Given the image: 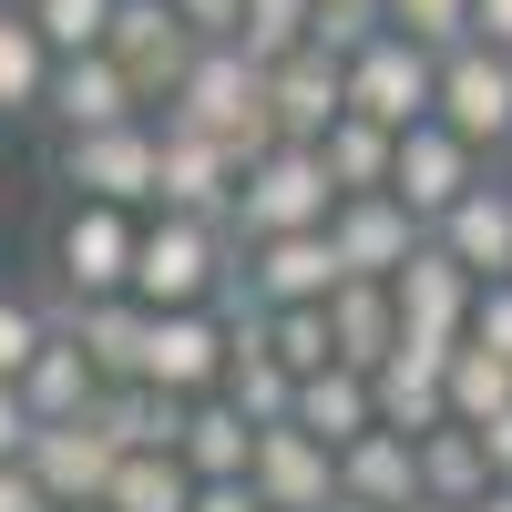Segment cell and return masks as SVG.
<instances>
[{
    "instance_id": "6da1fadb",
    "label": "cell",
    "mask_w": 512,
    "mask_h": 512,
    "mask_svg": "<svg viewBox=\"0 0 512 512\" xmlns=\"http://www.w3.org/2000/svg\"><path fill=\"white\" fill-rule=\"evenodd\" d=\"M226 277H236V226L226 216L144 205V236H134V297L144 308H216Z\"/></svg>"
},
{
    "instance_id": "7a4b0ae2",
    "label": "cell",
    "mask_w": 512,
    "mask_h": 512,
    "mask_svg": "<svg viewBox=\"0 0 512 512\" xmlns=\"http://www.w3.org/2000/svg\"><path fill=\"white\" fill-rule=\"evenodd\" d=\"M154 113H175V123H195V134H216L236 154L277 144V123H267V62H246L236 41H195V62L175 72V93H164Z\"/></svg>"
},
{
    "instance_id": "3957f363",
    "label": "cell",
    "mask_w": 512,
    "mask_h": 512,
    "mask_svg": "<svg viewBox=\"0 0 512 512\" xmlns=\"http://www.w3.org/2000/svg\"><path fill=\"white\" fill-rule=\"evenodd\" d=\"M134 236H144V205L72 195L52 216V236H41V287H52V297H113V287H134Z\"/></svg>"
},
{
    "instance_id": "277c9868",
    "label": "cell",
    "mask_w": 512,
    "mask_h": 512,
    "mask_svg": "<svg viewBox=\"0 0 512 512\" xmlns=\"http://www.w3.org/2000/svg\"><path fill=\"white\" fill-rule=\"evenodd\" d=\"M328 205H338L328 154L277 134V144H256V154L236 164V205H226V226H236V236H287V226H328Z\"/></svg>"
},
{
    "instance_id": "5b68a950",
    "label": "cell",
    "mask_w": 512,
    "mask_h": 512,
    "mask_svg": "<svg viewBox=\"0 0 512 512\" xmlns=\"http://www.w3.org/2000/svg\"><path fill=\"white\" fill-rule=\"evenodd\" d=\"M52 185L103 195V205H154V113L93 123V134H52Z\"/></svg>"
},
{
    "instance_id": "8992f818",
    "label": "cell",
    "mask_w": 512,
    "mask_h": 512,
    "mask_svg": "<svg viewBox=\"0 0 512 512\" xmlns=\"http://www.w3.org/2000/svg\"><path fill=\"white\" fill-rule=\"evenodd\" d=\"M431 113H441L472 154L512 164V52H492V41H451V52H441V93H431Z\"/></svg>"
},
{
    "instance_id": "52a82bcc",
    "label": "cell",
    "mask_w": 512,
    "mask_h": 512,
    "mask_svg": "<svg viewBox=\"0 0 512 512\" xmlns=\"http://www.w3.org/2000/svg\"><path fill=\"white\" fill-rule=\"evenodd\" d=\"M431 93H441V52H431V41H410V31H390V21H379L359 52H349V113L390 123V134L431 113Z\"/></svg>"
},
{
    "instance_id": "ba28073f",
    "label": "cell",
    "mask_w": 512,
    "mask_h": 512,
    "mask_svg": "<svg viewBox=\"0 0 512 512\" xmlns=\"http://www.w3.org/2000/svg\"><path fill=\"white\" fill-rule=\"evenodd\" d=\"M338 277V246L328 226H287V236H236V297H256V308H297V297H328Z\"/></svg>"
},
{
    "instance_id": "9c48e42d",
    "label": "cell",
    "mask_w": 512,
    "mask_h": 512,
    "mask_svg": "<svg viewBox=\"0 0 512 512\" xmlns=\"http://www.w3.org/2000/svg\"><path fill=\"white\" fill-rule=\"evenodd\" d=\"M482 164H492V154H472V144H461L441 113H420V123H400V154H390V195L410 205L420 226H431V216H451V205L482 185Z\"/></svg>"
},
{
    "instance_id": "30bf717a",
    "label": "cell",
    "mask_w": 512,
    "mask_h": 512,
    "mask_svg": "<svg viewBox=\"0 0 512 512\" xmlns=\"http://www.w3.org/2000/svg\"><path fill=\"white\" fill-rule=\"evenodd\" d=\"M236 164H246L236 144L154 113V205H175V216H226L236 205Z\"/></svg>"
},
{
    "instance_id": "8fae6325",
    "label": "cell",
    "mask_w": 512,
    "mask_h": 512,
    "mask_svg": "<svg viewBox=\"0 0 512 512\" xmlns=\"http://www.w3.org/2000/svg\"><path fill=\"white\" fill-rule=\"evenodd\" d=\"M472 267H461L451 246H431L420 236L410 246V267L390 277V297H400V338H420V349H461V338H472Z\"/></svg>"
},
{
    "instance_id": "7c38bea8",
    "label": "cell",
    "mask_w": 512,
    "mask_h": 512,
    "mask_svg": "<svg viewBox=\"0 0 512 512\" xmlns=\"http://www.w3.org/2000/svg\"><path fill=\"white\" fill-rule=\"evenodd\" d=\"M246 482H256V502H267V512H328V502H338V451L308 441L297 420H256Z\"/></svg>"
},
{
    "instance_id": "4fadbf2b",
    "label": "cell",
    "mask_w": 512,
    "mask_h": 512,
    "mask_svg": "<svg viewBox=\"0 0 512 512\" xmlns=\"http://www.w3.org/2000/svg\"><path fill=\"white\" fill-rule=\"evenodd\" d=\"M134 113H154V103L134 93V72H123L103 41H93V52H62V62H52L41 134H93V123H134Z\"/></svg>"
},
{
    "instance_id": "5bb4252c",
    "label": "cell",
    "mask_w": 512,
    "mask_h": 512,
    "mask_svg": "<svg viewBox=\"0 0 512 512\" xmlns=\"http://www.w3.org/2000/svg\"><path fill=\"white\" fill-rule=\"evenodd\" d=\"M226 308H154L144 318V379H154V390H216V379H226Z\"/></svg>"
},
{
    "instance_id": "9a60e30c",
    "label": "cell",
    "mask_w": 512,
    "mask_h": 512,
    "mask_svg": "<svg viewBox=\"0 0 512 512\" xmlns=\"http://www.w3.org/2000/svg\"><path fill=\"white\" fill-rule=\"evenodd\" d=\"M420 236H431V226H420L390 185H379V195H338V205H328V246H338V267H349V277H400Z\"/></svg>"
},
{
    "instance_id": "2e32d148",
    "label": "cell",
    "mask_w": 512,
    "mask_h": 512,
    "mask_svg": "<svg viewBox=\"0 0 512 512\" xmlns=\"http://www.w3.org/2000/svg\"><path fill=\"white\" fill-rule=\"evenodd\" d=\"M21 461L41 472V492H52V502H103L123 441L103 431V410H82V420H31V451H21Z\"/></svg>"
},
{
    "instance_id": "e0dca14e",
    "label": "cell",
    "mask_w": 512,
    "mask_h": 512,
    "mask_svg": "<svg viewBox=\"0 0 512 512\" xmlns=\"http://www.w3.org/2000/svg\"><path fill=\"white\" fill-rule=\"evenodd\" d=\"M338 113H349V62H338V52L297 41L287 62H267V123H277L287 144H318Z\"/></svg>"
},
{
    "instance_id": "ac0fdd59",
    "label": "cell",
    "mask_w": 512,
    "mask_h": 512,
    "mask_svg": "<svg viewBox=\"0 0 512 512\" xmlns=\"http://www.w3.org/2000/svg\"><path fill=\"white\" fill-rule=\"evenodd\" d=\"M103 52L134 72V93H144V103H164V93H175V72L195 62V31L175 21V0H113Z\"/></svg>"
},
{
    "instance_id": "d6986e66",
    "label": "cell",
    "mask_w": 512,
    "mask_h": 512,
    "mask_svg": "<svg viewBox=\"0 0 512 512\" xmlns=\"http://www.w3.org/2000/svg\"><path fill=\"white\" fill-rule=\"evenodd\" d=\"M431 246H451L472 277H512V164H482V185L431 216Z\"/></svg>"
},
{
    "instance_id": "ffe728a7",
    "label": "cell",
    "mask_w": 512,
    "mask_h": 512,
    "mask_svg": "<svg viewBox=\"0 0 512 512\" xmlns=\"http://www.w3.org/2000/svg\"><path fill=\"white\" fill-rule=\"evenodd\" d=\"M441 369H451V349H420V338H400V349L369 369V400H379V420H390V431H410V441L431 431V420H451Z\"/></svg>"
},
{
    "instance_id": "44dd1931",
    "label": "cell",
    "mask_w": 512,
    "mask_h": 512,
    "mask_svg": "<svg viewBox=\"0 0 512 512\" xmlns=\"http://www.w3.org/2000/svg\"><path fill=\"white\" fill-rule=\"evenodd\" d=\"M338 492H349V502H379V512H410V502H420V441L390 431V420H369V431L338 451Z\"/></svg>"
},
{
    "instance_id": "7402d4cb",
    "label": "cell",
    "mask_w": 512,
    "mask_h": 512,
    "mask_svg": "<svg viewBox=\"0 0 512 512\" xmlns=\"http://www.w3.org/2000/svg\"><path fill=\"white\" fill-rule=\"evenodd\" d=\"M390 349H400V297H390V277H338L328 287V359L379 369Z\"/></svg>"
},
{
    "instance_id": "603a6c76",
    "label": "cell",
    "mask_w": 512,
    "mask_h": 512,
    "mask_svg": "<svg viewBox=\"0 0 512 512\" xmlns=\"http://www.w3.org/2000/svg\"><path fill=\"white\" fill-rule=\"evenodd\" d=\"M287 420L308 441H328V451H349L369 420H379V400H369V369H349V359H328V369H308L297 379V400H287Z\"/></svg>"
},
{
    "instance_id": "cb8c5ba5",
    "label": "cell",
    "mask_w": 512,
    "mask_h": 512,
    "mask_svg": "<svg viewBox=\"0 0 512 512\" xmlns=\"http://www.w3.org/2000/svg\"><path fill=\"white\" fill-rule=\"evenodd\" d=\"M21 400H31V420H82L103 400V369H93V349H82L72 328H52L31 349V369H21Z\"/></svg>"
},
{
    "instance_id": "d4e9b609",
    "label": "cell",
    "mask_w": 512,
    "mask_h": 512,
    "mask_svg": "<svg viewBox=\"0 0 512 512\" xmlns=\"http://www.w3.org/2000/svg\"><path fill=\"white\" fill-rule=\"evenodd\" d=\"M175 451H185V472H195V482H236V472H246V451H256V420H246L226 390H195V400H185Z\"/></svg>"
},
{
    "instance_id": "484cf974",
    "label": "cell",
    "mask_w": 512,
    "mask_h": 512,
    "mask_svg": "<svg viewBox=\"0 0 512 512\" xmlns=\"http://www.w3.org/2000/svg\"><path fill=\"white\" fill-rule=\"evenodd\" d=\"M492 492V451L472 420H431L420 431V502H482Z\"/></svg>"
},
{
    "instance_id": "4316f807",
    "label": "cell",
    "mask_w": 512,
    "mask_h": 512,
    "mask_svg": "<svg viewBox=\"0 0 512 512\" xmlns=\"http://www.w3.org/2000/svg\"><path fill=\"white\" fill-rule=\"evenodd\" d=\"M41 93H52V41L21 0H0V123H41Z\"/></svg>"
},
{
    "instance_id": "83f0119b",
    "label": "cell",
    "mask_w": 512,
    "mask_h": 512,
    "mask_svg": "<svg viewBox=\"0 0 512 512\" xmlns=\"http://www.w3.org/2000/svg\"><path fill=\"white\" fill-rule=\"evenodd\" d=\"M93 410L123 451H175V431H185V390H154V379H113Z\"/></svg>"
},
{
    "instance_id": "f1b7e54d",
    "label": "cell",
    "mask_w": 512,
    "mask_h": 512,
    "mask_svg": "<svg viewBox=\"0 0 512 512\" xmlns=\"http://www.w3.org/2000/svg\"><path fill=\"white\" fill-rule=\"evenodd\" d=\"M103 512H195L185 451H123L113 482H103Z\"/></svg>"
},
{
    "instance_id": "f546056e",
    "label": "cell",
    "mask_w": 512,
    "mask_h": 512,
    "mask_svg": "<svg viewBox=\"0 0 512 512\" xmlns=\"http://www.w3.org/2000/svg\"><path fill=\"white\" fill-rule=\"evenodd\" d=\"M318 154H328V185H338V195H379V185H390L400 134H390V123H369V113H338L328 134H318Z\"/></svg>"
},
{
    "instance_id": "4dcf8cb0",
    "label": "cell",
    "mask_w": 512,
    "mask_h": 512,
    "mask_svg": "<svg viewBox=\"0 0 512 512\" xmlns=\"http://www.w3.org/2000/svg\"><path fill=\"white\" fill-rule=\"evenodd\" d=\"M441 390H451V420H472V431H482L492 410H512V359L482 349V338H461L451 369H441Z\"/></svg>"
},
{
    "instance_id": "1f68e13d",
    "label": "cell",
    "mask_w": 512,
    "mask_h": 512,
    "mask_svg": "<svg viewBox=\"0 0 512 512\" xmlns=\"http://www.w3.org/2000/svg\"><path fill=\"white\" fill-rule=\"evenodd\" d=\"M62 328V308H52V287L41 277H0V379H21L31 369V349Z\"/></svg>"
},
{
    "instance_id": "d6a6232c",
    "label": "cell",
    "mask_w": 512,
    "mask_h": 512,
    "mask_svg": "<svg viewBox=\"0 0 512 512\" xmlns=\"http://www.w3.org/2000/svg\"><path fill=\"white\" fill-rule=\"evenodd\" d=\"M256 338L308 379V369H328V297H297V308H256Z\"/></svg>"
},
{
    "instance_id": "836d02e7",
    "label": "cell",
    "mask_w": 512,
    "mask_h": 512,
    "mask_svg": "<svg viewBox=\"0 0 512 512\" xmlns=\"http://www.w3.org/2000/svg\"><path fill=\"white\" fill-rule=\"evenodd\" d=\"M308 31H318V0H246V21H236V52H246V62H287Z\"/></svg>"
},
{
    "instance_id": "e575fe53",
    "label": "cell",
    "mask_w": 512,
    "mask_h": 512,
    "mask_svg": "<svg viewBox=\"0 0 512 512\" xmlns=\"http://www.w3.org/2000/svg\"><path fill=\"white\" fill-rule=\"evenodd\" d=\"M21 11H31L41 41H52V62L62 52H93V41L113 31V0H21Z\"/></svg>"
},
{
    "instance_id": "d590c367",
    "label": "cell",
    "mask_w": 512,
    "mask_h": 512,
    "mask_svg": "<svg viewBox=\"0 0 512 512\" xmlns=\"http://www.w3.org/2000/svg\"><path fill=\"white\" fill-rule=\"evenodd\" d=\"M379 21L431 41V52H451V41H472V0H379Z\"/></svg>"
},
{
    "instance_id": "8d00e7d4",
    "label": "cell",
    "mask_w": 512,
    "mask_h": 512,
    "mask_svg": "<svg viewBox=\"0 0 512 512\" xmlns=\"http://www.w3.org/2000/svg\"><path fill=\"white\" fill-rule=\"evenodd\" d=\"M369 31H379V0H318V31H308V41H318V52H338V62H349V52H359Z\"/></svg>"
},
{
    "instance_id": "74e56055",
    "label": "cell",
    "mask_w": 512,
    "mask_h": 512,
    "mask_svg": "<svg viewBox=\"0 0 512 512\" xmlns=\"http://www.w3.org/2000/svg\"><path fill=\"white\" fill-rule=\"evenodd\" d=\"M472 338L512 359V277H482V287H472Z\"/></svg>"
},
{
    "instance_id": "f35d334b",
    "label": "cell",
    "mask_w": 512,
    "mask_h": 512,
    "mask_svg": "<svg viewBox=\"0 0 512 512\" xmlns=\"http://www.w3.org/2000/svg\"><path fill=\"white\" fill-rule=\"evenodd\" d=\"M175 21H185L195 41H236V21H246V0H175Z\"/></svg>"
},
{
    "instance_id": "ab89813d",
    "label": "cell",
    "mask_w": 512,
    "mask_h": 512,
    "mask_svg": "<svg viewBox=\"0 0 512 512\" xmlns=\"http://www.w3.org/2000/svg\"><path fill=\"white\" fill-rule=\"evenodd\" d=\"M0 512H62V502L41 492V472H31V461H0Z\"/></svg>"
},
{
    "instance_id": "60d3db41",
    "label": "cell",
    "mask_w": 512,
    "mask_h": 512,
    "mask_svg": "<svg viewBox=\"0 0 512 512\" xmlns=\"http://www.w3.org/2000/svg\"><path fill=\"white\" fill-rule=\"evenodd\" d=\"M31 451V400H21V379H0V461H21Z\"/></svg>"
},
{
    "instance_id": "b9f144b4",
    "label": "cell",
    "mask_w": 512,
    "mask_h": 512,
    "mask_svg": "<svg viewBox=\"0 0 512 512\" xmlns=\"http://www.w3.org/2000/svg\"><path fill=\"white\" fill-rule=\"evenodd\" d=\"M195 512H267V502H256V482L236 472V482H195Z\"/></svg>"
},
{
    "instance_id": "7bdbcfd3",
    "label": "cell",
    "mask_w": 512,
    "mask_h": 512,
    "mask_svg": "<svg viewBox=\"0 0 512 512\" xmlns=\"http://www.w3.org/2000/svg\"><path fill=\"white\" fill-rule=\"evenodd\" d=\"M472 41H492V52H512V0H472Z\"/></svg>"
},
{
    "instance_id": "ee69618b",
    "label": "cell",
    "mask_w": 512,
    "mask_h": 512,
    "mask_svg": "<svg viewBox=\"0 0 512 512\" xmlns=\"http://www.w3.org/2000/svg\"><path fill=\"white\" fill-rule=\"evenodd\" d=\"M482 451H492V482H512V410L482 420Z\"/></svg>"
},
{
    "instance_id": "f6af8a7d",
    "label": "cell",
    "mask_w": 512,
    "mask_h": 512,
    "mask_svg": "<svg viewBox=\"0 0 512 512\" xmlns=\"http://www.w3.org/2000/svg\"><path fill=\"white\" fill-rule=\"evenodd\" d=\"M328 512H379V502H349V492H338V502H328Z\"/></svg>"
},
{
    "instance_id": "bcb514c9",
    "label": "cell",
    "mask_w": 512,
    "mask_h": 512,
    "mask_svg": "<svg viewBox=\"0 0 512 512\" xmlns=\"http://www.w3.org/2000/svg\"><path fill=\"white\" fill-rule=\"evenodd\" d=\"M410 512H461V502H410Z\"/></svg>"
},
{
    "instance_id": "7dc6e473",
    "label": "cell",
    "mask_w": 512,
    "mask_h": 512,
    "mask_svg": "<svg viewBox=\"0 0 512 512\" xmlns=\"http://www.w3.org/2000/svg\"><path fill=\"white\" fill-rule=\"evenodd\" d=\"M62 512H103V502H62Z\"/></svg>"
},
{
    "instance_id": "c3c4849f",
    "label": "cell",
    "mask_w": 512,
    "mask_h": 512,
    "mask_svg": "<svg viewBox=\"0 0 512 512\" xmlns=\"http://www.w3.org/2000/svg\"><path fill=\"white\" fill-rule=\"evenodd\" d=\"M0 205H11V185H0Z\"/></svg>"
}]
</instances>
